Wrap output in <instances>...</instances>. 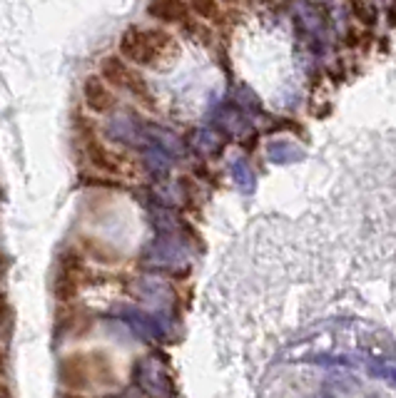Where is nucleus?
Here are the masks:
<instances>
[{
    "mask_svg": "<svg viewBox=\"0 0 396 398\" xmlns=\"http://www.w3.org/2000/svg\"><path fill=\"white\" fill-rule=\"evenodd\" d=\"M366 398H379V396H366Z\"/></svg>",
    "mask_w": 396,
    "mask_h": 398,
    "instance_id": "nucleus-24",
    "label": "nucleus"
},
{
    "mask_svg": "<svg viewBox=\"0 0 396 398\" xmlns=\"http://www.w3.org/2000/svg\"><path fill=\"white\" fill-rule=\"evenodd\" d=\"M3 368H6V358H3V351H0V373H3Z\"/></svg>",
    "mask_w": 396,
    "mask_h": 398,
    "instance_id": "nucleus-21",
    "label": "nucleus"
},
{
    "mask_svg": "<svg viewBox=\"0 0 396 398\" xmlns=\"http://www.w3.org/2000/svg\"><path fill=\"white\" fill-rule=\"evenodd\" d=\"M148 13L165 23H180L182 18H187V6H182V3H153V6H148Z\"/></svg>",
    "mask_w": 396,
    "mask_h": 398,
    "instance_id": "nucleus-16",
    "label": "nucleus"
},
{
    "mask_svg": "<svg viewBox=\"0 0 396 398\" xmlns=\"http://www.w3.org/2000/svg\"><path fill=\"white\" fill-rule=\"evenodd\" d=\"M135 381L153 398H175V381L170 368L160 358L148 356L135 366Z\"/></svg>",
    "mask_w": 396,
    "mask_h": 398,
    "instance_id": "nucleus-5",
    "label": "nucleus"
},
{
    "mask_svg": "<svg viewBox=\"0 0 396 398\" xmlns=\"http://www.w3.org/2000/svg\"><path fill=\"white\" fill-rule=\"evenodd\" d=\"M150 142L158 144L163 152H167L172 159H182L187 154V144L182 142V137L172 132L167 127H160V125H150Z\"/></svg>",
    "mask_w": 396,
    "mask_h": 398,
    "instance_id": "nucleus-10",
    "label": "nucleus"
},
{
    "mask_svg": "<svg viewBox=\"0 0 396 398\" xmlns=\"http://www.w3.org/2000/svg\"><path fill=\"white\" fill-rule=\"evenodd\" d=\"M82 95H85V103L92 113L97 115H107L115 110V97H112V90L107 87V82L102 80L100 75H90L82 85Z\"/></svg>",
    "mask_w": 396,
    "mask_h": 398,
    "instance_id": "nucleus-9",
    "label": "nucleus"
},
{
    "mask_svg": "<svg viewBox=\"0 0 396 398\" xmlns=\"http://www.w3.org/2000/svg\"><path fill=\"white\" fill-rule=\"evenodd\" d=\"M8 322H11V307H8L6 296L0 294V329L8 326Z\"/></svg>",
    "mask_w": 396,
    "mask_h": 398,
    "instance_id": "nucleus-19",
    "label": "nucleus"
},
{
    "mask_svg": "<svg viewBox=\"0 0 396 398\" xmlns=\"http://www.w3.org/2000/svg\"><path fill=\"white\" fill-rule=\"evenodd\" d=\"M3 271H6V259L0 256V274H3Z\"/></svg>",
    "mask_w": 396,
    "mask_h": 398,
    "instance_id": "nucleus-22",
    "label": "nucleus"
},
{
    "mask_svg": "<svg viewBox=\"0 0 396 398\" xmlns=\"http://www.w3.org/2000/svg\"><path fill=\"white\" fill-rule=\"evenodd\" d=\"M117 314L127 324V329L132 334H138L140 339H145V341H165L170 336L160 314L145 312V309H135V307H120Z\"/></svg>",
    "mask_w": 396,
    "mask_h": 398,
    "instance_id": "nucleus-6",
    "label": "nucleus"
},
{
    "mask_svg": "<svg viewBox=\"0 0 396 398\" xmlns=\"http://www.w3.org/2000/svg\"><path fill=\"white\" fill-rule=\"evenodd\" d=\"M267 154H270L272 162L290 164V162L302 159V154H304V152H302L297 144H292L290 140H275V142H270V147H267Z\"/></svg>",
    "mask_w": 396,
    "mask_h": 398,
    "instance_id": "nucleus-15",
    "label": "nucleus"
},
{
    "mask_svg": "<svg viewBox=\"0 0 396 398\" xmlns=\"http://www.w3.org/2000/svg\"><path fill=\"white\" fill-rule=\"evenodd\" d=\"M189 249L182 239L177 237H163L153 239L140 254V261L145 266L155 271H172V274H180V271H187L189 266Z\"/></svg>",
    "mask_w": 396,
    "mask_h": 398,
    "instance_id": "nucleus-2",
    "label": "nucleus"
},
{
    "mask_svg": "<svg viewBox=\"0 0 396 398\" xmlns=\"http://www.w3.org/2000/svg\"><path fill=\"white\" fill-rule=\"evenodd\" d=\"M67 398H77V396H67Z\"/></svg>",
    "mask_w": 396,
    "mask_h": 398,
    "instance_id": "nucleus-25",
    "label": "nucleus"
},
{
    "mask_svg": "<svg viewBox=\"0 0 396 398\" xmlns=\"http://www.w3.org/2000/svg\"><path fill=\"white\" fill-rule=\"evenodd\" d=\"M175 159L170 157L167 152H163V149L158 147V144L150 142L148 147L143 149V164L145 169H148L150 174H153L155 179H160V182H165V177H167L170 167H172Z\"/></svg>",
    "mask_w": 396,
    "mask_h": 398,
    "instance_id": "nucleus-12",
    "label": "nucleus"
},
{
    "mask_svg": "<svg viewBox=\"0 0 396 398\" xmlns=\"http://www.w3.org/2000/svg\"><path fill=\"white\" fill-rule=\"evenodd\" d=\"M132 291H135V296H138L140 302L153 309V314L165 312L175 302V291L170 286V281H165L163 276H155V274H145L140 279H135L132 281Z\"/></svg>",
    "mask_w": 396,
    "mask_h": 398,
    "instance_id": "nucleus-7",
    "label": "nucleus"
},
{
    "mask_svg": "<svg viewBox=\"0 0 396 398\" xmlns=\"http://www.w3.org/2000/svg\"><path fill=\"white\" fill-rule=\"evenodd\" d=\"M314 398H331L329 393H321V396H314Z\"/></svg>",
    "mask_w": 396,
    "mask_h": 398,
    "instance_id": "nucleus-23",
    "label": "nucleus"
},
{
    "mask_svg": "<svg viewBox=\"0 0 396 398\" xmlns=\"http://www.w3.org/2000/svg\"><path fill=\"white\" fill-rule=\"evenodd\" d=\"M77 276H75V266H67L65 259H60V269H57V276L53 281V291L60 302H70L77 294Z\"/></svg>",
    "mask_w": 396,
    "mask_h": 398,
    "instance_id": "nucleus-13",
    "label": "nucleus"
},
{
    "mask_svg": "<svg viewBox=\"0 0 396 398\" xmlns=\"http://www.w3.org/2000/svg\"><path fill=\"white\" fill-rule=\"evenodd\" d=\"M369 373L374 378H381L389 386H396V363L391 361H371L369 363Z\"/></svg>",
    "mask_w": 396,
    "mask_h": 398,
    "instance_id": "nucleus-18",
    "label": "nucleus"
},
{
    "mask_svg": "<svg viewBox=\"0 0 396 398\" xmlns=\"http://www.w3.org/2000/svg\"><path fill=\"white\" fill-rule=\"evenodd\" d=\"M100 77L110 85L120 87V90L130 92L132 97H140V100H148L153 103V97H150V87L145 82V77L140 75L135 67H130L120 55H107L100 65Z\"/></svg>",
    "mask_w": 396,
    "mask_h": 398,
    "instance_id": "nucleus-4",
    "label": "nucleus"
},
{
    "mask_svg": "<svg viewBox=\"0 0 396 398\" xmlns=\"http://www.w3.org/2000/svg\"><path fill=\"white\" fill-rule=\"evenodd\" d=\"M0 398H13V396H11V388H8L3 381H0Z\"/></svg>",
    "mask_w": 396,
    "mask_h": 398,
    "instance_id": "nucleus-20",
    "label": "nucleus"
},
{
    "mask_svg": "<svg viewBox=\"0 0 396 398\" xmlns=\"http://www.w3.org/2000/svg\"><path fill=\"white\" fill-rule=\"evenodd\" d=\"M189 147L199 154V157H214V154L222 152L224 147V140L219 137V132L209 127H199L189 135Z\"/></svg>",
    "mask_w": 396,
    "mask_h": 398,
    "instance_id": "nucleus-11",
    "label": "nucleus"
},
{
    "mask_svg": "<svg viewBox=\"0 0 396 398\" xmlns=\"http://www.w3.org/2000/svg\"><path fill=\"white\" fill-rule=\"evenodd\" d=\"M87 159H90L97 169H102V172H110V174L120 172V164H117L115 154H110L100 142H95V135L87 137Z\"/></svg>",
    "mask_w": 396,
    "mask_h": 398,
    "instance_id": "nucleus-14",
    "label": "nucleus"
},
{
    "mask_svg": "<svg viewBox=\"0 0 396 398\" xmlns=\"http://www.w3.org/2000/svg\"><path fill=\"white\" fill-rule=\"evenodd\" d=\"M229 174H232L234 184H237L242 192H252L254 189V172L242 157H237L232 164H229Z\"/></svg>",
    "mask_w": 396,
    "mask_h": 398,
    "instance_id": "nucleus-17",
    "label": "nucleus"
},
{
    "mask_svg": "<svg viewBox=\"0 0 396 398\" xmlns=\"http://www.w3.org/2000/svg\"><path fill=\"white\" fill-rule=\"evenodd\" d=\"M92 376H95V371H92L90 363L82 358V353H75V356L65 358V361L60 363V381H62V386H67L70 391H82V388H87L92 383Z\"/></svg>",
    "mask_w": 396,
    "mask_h": 398,
    "instance_id": "nucleus-8",
    "label": "nucleus"
},
{
    "mask_svg": "<svg viewBox=\"0 0 396 398\" xmlns=\"http://www.w3.org/2000/svg\"><path fill=\"white\" fill-rule=\"evenodd\" d=\"M105 132L112 142L125 144V147L140 149L143 152L150 144V125L140 118L138 113H130V110H122L117 115H110L105 125Z\"/></svg>",
    "mask_w": 396,
    "mask_h": 398,
    "instance_id": "nucleus-3",
    "label": "nucleus"
},
{
    "mask_svg": "<svg viewBox=\"0 0 396 398\" xmlns=\"http://www.w3.org/2000/svg\"><path fill=\"white\" fill-rule=\"evenodd\" d=\"M180 47L175 38L158 28H127L120 38V55L130 62L148 67H163L177 57Z\"/></svg>",
    "mask_w": 396,
    "mask_h": 398,
    "instance_id": "nucleus-1",
    "label": "nucleus"
}]
</instances>
